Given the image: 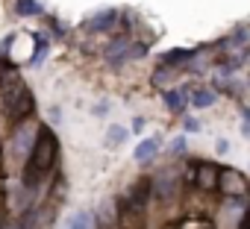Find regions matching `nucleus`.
I'll return each mask as SVG.
<instances>
[{"mask_svg": "<svg viewBox=\"0 0 250 229\" xmlns=\"http://www.w3.org/2000/svg\"><path fill=\"white\" fill-rule=\"evenodd\" d=\"M56 156H59V144H56L53 133H50V130H39L36 144H33V153H30L27 168H24V182H27V185H36V182L53 168Z\"/></svg>", "mask_w": 250, "mask_h": 229, "instance_id": "1", "label": "nucleus"}, {"mask_svg": "<svg viewBox=\"0 0 250 229\" xmlns=\"http://www.w3.org/2000/svg\"><path fill=\"white\" fill-rule=\"evenodd\" d=\"M33 109H36V103H33L30 88H27L21 79H9V82L3 85V112H6V118L18 124V121L27 118Z\"/></svg>", "mask_w": 250, "mask_h": 229, "instance_id": "2", "label": "nucleus"}, {"mask_svg": "<svg viewBox=\"0 0 250 229\" xmlns=\"http://www.w3.org/2000/svg\"><path fill=\"white\" fill-rule=\"evenodd\" d=\"M218 179H221V168H215V165H209V162H200V165H197V171H194V182H197L200 191H212V188H218Z\"/></svg>", "mask_w": 250, "mask_h": 229, "instance_id": "3", "label": "nucleus"}, {"mask_svg": "<svg viewBox=\"0 0 250 229\" xmlns=\"http://www.w3.org/2000/svg\"><path fill=\"white\" fill-rule=\"evenodd\" d=\"M115 24H118V9H103V12L91 15L85 27H88L91 33H106V30H112Z\"/></svg>", "mask_w": 250, "mask_h": 229, "instance_id": "4", "label": "nucleus"}, {"mask_svg": "<svg viewBox=\"0 0 250 229\" xmlns=\"http://www.w3.org/2000/svg\"><path fill=\"white\" fill-rule=\"evenodd\" d=\"M218 191L224 194H244V179L235 173V171H221V179H218Z\"/></svg>", "mask_w": 250, "mask_h": 229, "instance_id": "5", "label": "nucleus"}, {"mask_svg": "<svg viewBox=\"0 0 250 229\" xmlns=\"http://www.w3.org/2000/svg\"><path fill=\"white\" fill-rule=\"evenodd\" d=\"M215 100H218V94H215L212 88H203V85H197V88H191V91H188V103H191L194 109H209Z\"/></svg>", "mask_w": 250, "mask_h": 229, "instance_id": "6", "label": "nucleus"}, {"mask_svg": "<svg viewBox=\"0 0 250 229\" xmlns=\"http://www.w3.org/2000/svg\"><path fill=\"white\" fill-rule=\"evenodd\" d=\"M194 56V50H186V47H174V50H168L159 62H162V68H177V65H183V62H188Z\"/></svg>", "mask_w": 250, "mask_h": 229, "instance_id": "7", "label": "nucleus"}, {"mask_svg": "<svg viewBox=\"0 0 250 229\" xmlns=\"http://www.w3.org/2000/svg\"><path fill=\"white\" fill-rule=\"evenodd\" d=\"M156 153H159V141L156 138H145V141H139V147H136V162H150V159H156Z\"/></svg>", "mask_w": 250, "mask_h": 229, "instance_id": "8", "label": "nucleus"}, {"mask_svg": "<svg viewBox=\"0 0 250 229\" xmlns=\"http://www.w3.org/2000/svg\"><path fill=\"white\" fill-rule=\"evenodd\" d=\"M62 229H94V214L91 211H77L65 220Z\"/></svg>", "mask_w": 250, "mask_h": 229, "instance_id": "9", "label": "nucleus"}, {"mask_svg": "<svg viewBox=\"0 0 250 229\" xmlns=\"http://www.w3.org/2000/svg\"><path fill=\"white\" fill-rule=\"evenodd\" d=\"M186 106H188V100H186V94H183V91H177V88L165 91V109H168V112L180 114V112H183Z\"/></svg>", "mask_w": 250, "mask_h": 229, "instance_id": "10", "label": "nucleus"}, {"mask_svg": "<svg viewBox=\"0 0 250 229\" xmlns=\"http://www.w3.org/2000/svg\"><path fill=\"white\" fill-rule=\"evenodd\" d=\"M33 41H36V56H33V65H39V62L47 56V50H50V38H47L44 33H33Z\"/></svg>", "mask_w": 250, "mask_h": 229, "instance_id": "11", "label": "nucleus"}, {"mask_svg": "<svg viewBox=\"0 0 250 229\" xmlns=\"http://www.w3.org/2000/svg\"><path fill=\"white\" fill-rule=\"evenodd\" d=\"M44 9H42V3L39 0H18V15L21 18H36V15H42Z\"/></svg>", "mask_w": 250, "mask_h": 229, "instance_id": "12", "label": "nucleus"}, {"mask_svg": "<svg viewBox=\"0 0 250 229\" xmlns=\"http://www.w3.org/2000/svg\"><path fill=\"white\" fill-rule=\"evenodd\" d=\"M124 138H127V130H121V127H109V133H106V141H109V144H121Z\"/></svg>", "mask_w": 250, "mask_h": 229, "instance_id": "13", "label": "nucleus"}, {"mask_svg": "<svg viewBox=\"0 0 250 229\" xmlns=\"http://www.w3.org/2000/svg\"><path fill=\"white\" fill-rule=\"evenodd\" d=\"M186 133H191V135H194V133H200V121L188 118V121H186Z\"/></svg>", "mask_w": 250, "mask_h": 229, "instance_id": "14", "label": "nucleus"}, {"mask_svg": "<svg viewBox=\"0 0 250 229\" xmlns=\"http://www.w3.org/2000/svg\"><path fill=\"white\" fill-rule=\"evenodd\" d=\"M171 150H174V153H183V150H186V138H183V135L174 138V141H171Z\"/></svg>", "mask_w": 250, "mask_h": 229, "instance_id": "15", "label": "nucleus"}, {"mask_svg": "<svg viewBox=\"0 0 250 229\" xmlns=\"http://www.w3.org/2000/svg\"><path fill=\"white\" fill-rule=\"evenodd\" d=\"M241 114H244V133L250 135V106H244V109H241Z\"/></svg>", "mask_w": 250, "mask_h": 229, "instance_id": "16", "label": "nucleus"}, {"mask_svg": "<svg viewBox=\"0 0 250 229\" xmlns=\"http://www.w3.org/2000/svg\"><path fill=\"white\" fill-rule=\"evenodd\" d=\"M145 127H147V124H145V118H136V121H133V133H139V135H142V130H145Z\"/></svg>", "mask_w": 250, "mask_h": 229, "instance_id": "17", "label": "nucleus"}, {"mask_svg": "<svg viewBox=\"0 0 250 229\" xmlns=\"http://www.w3.org/2000/svg\"><path fill=\"white\" fill-rule=\"evenodd\" d=\"M238 229H250V209L244 211V217H241V223H238Z\"/></svg>", "mask_w": 250, "mask_h": 229, "instance_id": "18", "label": "nucleus"}, {"mask_svg": "<svg viewBox=\"0 0 250 229\" xmlns=\"http://www.w3.org/2000/svg\"><path fill=\"white\" fill-rule=\"evenodd\" d=\"M247 59H250V50H247Z\"/></svg>", "mask_w": 250, "mask_h": 229, "instance_id": "19", "label": "nucleus"}]
</instances>
